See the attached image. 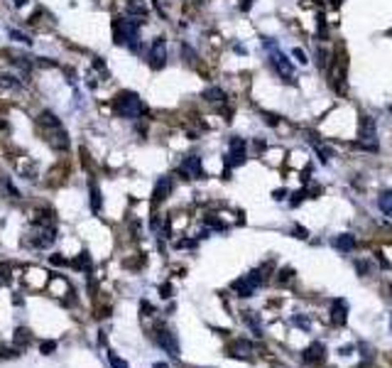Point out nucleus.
<instances>
[{
	"label": "nucleus",
	"mask_w": 392,
	"mask_h": 368,
	"mask_svg": "<svg viewBox=\"0 0 392 368\" xmlns=\"http://www.w3.org/2000/svg\"><path fill=\"white\" fill-rule=\"evenodd\" d=\"M155 368H167V363H155Z\"/></svg>",
	"instance_id": "nucleus-39"
},
{
	"label": "nucleus",
	"mask_w": 392,
	"mask_h": 368,
	"mask_svg": "<svg viewBox=\"0 0 392 368\" xmlns=\"http://www.w3.org/2000/svg\"><path fill=\"white\" fill-rule=\"evenodd\" d=\"M8 35L15 39V42H22V44H32V39L25 35V32H20V30H8Z\"/></svg>",
	"instance_id": "nucleus-24"
},
{
	"label": "nucleus",
	"mask_w": 392,
	"mask_h": 368,
	"mask_svg": "<svg viewBox=\"0 0 392 368\" xmlns=\"http://www.w3.org/2000/svg\"><path fill=\"white\" fill-rule=\"evenodd\" d=\"M319 37H321V39L326 37V18H323V15H319Z\"/></svg>",
	"instance_id": "nucleus-32"
},
{
	"label": "nucleus",
	"mask_w": 392,
	"mask_h": 368,
	"mask_svg": "<svg viewBox=\"0 0 392 368\" xmlns=\"http://www.w3.org/2000/svg\"><path fill=\"white\" fill-rule=\"evenodd\" d=\"M285 194H287V192H285V189H277V192H275V199H277V202H280V199H285Z\"/></svg>",
	"instance_id": "nucleus-37"
},
{
	"label": "nucleus",
	"mask_w": 392,
	"mask_h": 368,
	"mask_svg": "<svg viewBox=\"0 0 392 368\" xmlns=\"http://www.w3.org/2000/svg\"><path fill=\"white\" fill-rule=\"evenodd\" d=\"M292 277H294V270L292 268H282L280 270V282H289Z\"/></svg>",
	"instance_id": "nucleus-28"
},
{
	"label": "nucleus",
	"mask_w": 392,
	"mask_h": 368,
	"mask_svg": "<svg viewBox=\"0 0 392 368\" xmlns=\"http://www.w3.org/2000/svg\"><path fill=\"white\" fill-rule=\"evenodd\" d=\"M377 206H380V211H382L385 216H392V189H387V192L380 194Z\"/></svg>",
	"instance_id": "nucleus-20"
},
{
	"label": "nucleus",
	"mask_w": 392,
	"mask_h": 368,
	"mask_svg": "<svg viewBox=\"0 0 392 368\" xmlns=\"http://www.w3.org/2000/svg\"><path fill=\"white\" fill-rule=\"evenodd\" d=\"M346 317H348V304H346V299L343 297L334 299L331 302V322L336 327H341V324H346Z\"/></svg>",
	"instance_id": "nucleus-13"
},
{
	"label": "nucleus",
	"mask_w": 392,
	"mask_h": 368,
	"mask_svg": "<svg viewBox=\"0 0 392 368\" xmlns=\"http://www.w3.org/2000/svg\"><path fill=\"white\" fill-rule=\"evenodd\" d=\"M263 47L270 49V67L277 72V76L282 81H294V67H292V61L280 52V47L275 44V39L272 37H265L263 39Z\"/></svg>",
	"instance_id": "nucleus-4"
},
{
	"label": "nucleus",
	"mask_w": 392,
	"mask_h": 368,
	"mask_svg": "<svg viewBox=\"0 0 392 368\" xmlns=\"http://www.w3.org/2000/svg\"><path fill=\"white\" fill-rule=\"evenodd\" d=\"M160 292H162V297H172V285H162Z\"/></svg>",
	"instance_id": "nucleus-34"
},
{
	"label": "nucleus",
	"mask_w": 392,
	"mask_h": 368,
	"mask_svg": "<svg viewBox=\"0 0 392 368\" xmlns=\"http://www.w3.org/2000/svg\"><path fill=\"white\" fill-rule=\"evenodd\" d=\"M179 174L186 179H201L204 177V162L199 155H186L179 165Z\"/></svg>",
	"instance_id": "nucleus-9"
},
{
	"label": "nucleus",
	"mask_w": 392,
	"mask_h": 368,
	"mask_svg": "<svg viewBox=\"0 0 392 368\" xmlns=\"http://www.w3.org/2000/svg\"><path fill=\"white\" fill-rule=\"evenodd\" d=\"M292 56H294V59L299 61V64H306V61H309L306 52H304V49H299V47H294V49H292Z\"/></svg>",
	"instance_id": "nucleus-25"
},
{
	"label": "nucleus",
	"mask_w": 392,
	"mask_h": 368,
	"mask_svg": "<svg viewBox=\"0 0 392 368\" xmlns=\"http://www.w3.org/2000/svg\"><path fill=\"white\" fill-rule=\"evenodd\" d=\"M172 189H174V182H172V177H160L157 182H155V192H152V202L155 204H160V202H164L169 194H172Z\"/></svg>",
	"instance_id": "nucleus-12"
},
{
	"label": "nucleus",
	"mask_w": 392,
	"mask_h": 368,
	"mask_svg": "<svg viewBox=\"0 0 392 368\" xmlns=\"http://www.w3.org/2000/svg\"><path fill=\"white\" fill-rule=\"evenodd\" d=\"M140 27L143 20H133V18H115L113 20V39L115 44H125L133 52L140 49Z\"/></svg>",
	"instance_id": "nucleus-3"
},
{
	"label": "nucleus",
	"mask_w": 392,
	"mask_h": 368,
	"mask_svg": "<svg viewBox=\"0 0 392 368\" xmlns=\"http://www.w3.org/2000/svg\"><path fill=\"white\" fill-rule=\"evenodd\" d=\"M263 285V275H260V270H252V273H248L245 277H240V280H235L233 282V290L238 292V297H252V292Z\"/></svg>",
	"instance_id": "nucleus-8"
},
{
	"label": "nucleus",
	"mask_w": 392,
	"mask_h": 368,
	"mask_svg": "<svg viewBox=\"0 0 392 368\" xmlns=\"http://www.w3.org/2000/svg\"><path fill=\"white\" fill-rule=\"evenodd\" d=\"M263 120L270 123V126H277V123H280V115H275V113H263Z\"/></svg>",
	"instance_id": "nucleus-31"
},
{
	"label": "nucleus",
	"mask_w": 392,
	"mask_h": 368,
	"mask_svg": "<svg viewBox=\"0 0 392 368\" xmlns=\"http://www.w3.org/2000/svg\"><path fill=\"white\" fill-rule=\"evenodd\" d=\"M343 3V0H331V5H341Z\"/></svg>",
	"instance_id": "nucleus-40"
},
{
	"label": "nucleus",
	"mask_w": 392,
	"mask_h": 368,
	"mask_svg": "<svg viewBox=\"0 0 392 368\" xmlns=\"http://www.w3.org/2000/svg\"><path fill=\"white\" fill-rule=\"evenodd\" d=\"M206 101H211V103H223L228 96H226V91L221 89V86H209V89H204V93H201Z\"/></svg>",
	"instance_id": "nucleus-18"
},
{
	"label": "nucleus",
	"mask_w": 392,
	"mask_h": 368,
	"mask_svg": "<svg viewBox=\"0 0 392 368\" xmlns=\"http://www.w3.org/2000/svg\"><path fill=\"white\" fill-rule=\"evenodd\" d=\"M243 319H245V324L255 331V336H263V327H260V319H257V314H255V312H245V314H243Z\"/></svg>",
	"instance_id": "nucleus-21"
},
{
	"label": "nucleus",
	"mask_w": 392,
	"mask_h": 368,
	"mask_svg": "<svg viewBox=\"0 0 392 368\" xmlns=\"http://www.w3.org/2000/svg\"><path fill=\"white\" fill-rule=\"evenodd\" d=\"M360 150L365 152H377V128H375V120L373 115H363L360 118V133H358V143Z\"/></svg>",
	"instance_id": "nucleus-5"
},
{
	"label": "nucleus",
	"mask_w": 392,
	"mask_h": 368,
	"mask_svg": "<svg viewBox=\"0 0 392 368\" xmlns=\"http://www.w3.org/2000/svg\"><path fill=\"white\" fill-rule=\"evenodd\" d=\"M294 324H297V327H302V329H306V331H309V327H311V324H309V319H302V317H294Z\"/></svg>",
	"instance_id": "nucleus-33"
},
{
	"label": "nucleus",
	"mask_w": 392,
	"mask_h": 368,
	"mask_svg": "<svg viewBox=\"0 0 392 368\" xmlns=\"http://www.w3.org/2000/svg\"><path fill=\"white\" fill-rule=\"evenodd\" d=\"M0 89L5 91H20L22 89V79L15 74H0Z\"/></svg>",
	"instance_id": "nucleus-16"
},
{
	"label": "nucleus",
	"mask_w": 392,
	"mask_h": 368,
	"mask_svg": "<svg viewBox=\"0 0 392 368\" xmlns=\"http://www.w3.org/2000/svg\"><path fill=\"white\" fill-rule=\"evenodd\" d=\"M113 110H115L118 118L140 120L147 113V106L140 98V93H135V91H118L115 98H113Z\"/></svg>",
	"instance_id": "nucleus-2"
},
{
	"label": "nucleus",
	"mask_w": 392,
	"mask_h": 368,
	"mask_svg": "<svg viewBox=\"0 0 392 368\" xmlns=\"http://www.w3.org/2000/svg\"><path fill=\"white\" fill-rule=\"evenodd\" d=\"M76 268H91V258H89V253H81L79 258H76V263H74Z\"/></svg>",
	"instance_id": "nucleus-27"
},
{
	"label": "nucleus",
	"mask_w": 392,
	"mask_h": 368,
	"mask_svg": "<svg viewBox=\"0 0 392 368\" xmlns=\"http://www.w3.org/2000/svg\"><path fill=\"white\" fill-rule=\"evenodd\" d=\"M56 351V341H42V353H54Z\"/></svg>",
	"instance_id": "nucleus-30"
},
{
	"label": "nucleus",
	"mask_w": 392,
	"mask_h": 368,
	"mask_svg": "<svg viewBox=\"0 0 392 368\" xmlns=\"http://www.w3.org/2000/svg\"><path fill=\"white\" fill-rule=\"evenodd\" d=\"M155 341H157L169 356H174V358L179 356V341H177V336H174L169 329H157V331H155Z\"/></svg>",
	"instance_id": "nucleus-11"
},
{
	"label": "nucleus",
	"mask_w": 392,
	"mask_h": 368,
	"mask_svg": "<svg viewBox=\"0 0 392 368\" xmlns=\"http://www.w3.org/2000/svg\"><path fill=\"white\" fill-rule=\"evenodd\" d=\"M252 8V0H243V3H240V10L245 13V10H250Z\"/></svg>",
	"instance_id": "nucleus-35"
},
{
	"label": "nucleus",
	"mask_w": 392,
	"mask_h": 368,
	"mask_svg": "<svg viewBox=\"0 0 392 368\" xmlns=\"http://www.w3.org/2000/svg\"><path fill=\"white\" fill-rule=\"evenodd\" d=\"M52 263H54V265H64V258H59V256H52Z\"/></svg>",
	"instance_id": "nucleus-38"
},
{
	"label": "nucleus",
	"mask_w": 392,
	"mask_h": 368,
	"mask_svg": "<svg viewBox=\"0 0 392 368\" xmlns=\"http://www.w3.org/2000/svg\"><path fill=\"white\" fill-rule=\"evenodd\" d=\"M89 194H91V211L98 214L101 211V189H98V184L93 179L89 182Z\"/></svg>",
	"instance_id": "nucleus-19"
},
{
	"label": "nucleus",
	"mask_w": 392,
	"mask_h": 368,
	"mask_svg": "<svg viewBox=\"0 0 392 368\" xmlns=\"http://www.w3.org/2000/svg\"><path fill=\"white\" fill-rule=\"evenodd\" d=\"M15 334H18V336H15V341H18V344H22V341L27 344V341H30V331H27V329H18Z\"/></svg>",
	"instance_id": "nucleus-29"
},
{
	"label": "nucleus",
	"mask_w": 392,
	"mask_h": 368,
	"mask_svg": "<svg viewBox=\"0 0 392 368\" xmlns=\"http://www.w3.org/2000/svg\"><path fill=\"white\" fill-rule=\"evenodd\" d=\"M252 351V344L248 341V339H238V341H233L231 346H228V353L231 356H248Z\"/></svg>",
	"instance_id": "nucleus-17"
},
{
	"label": "nucleus",
	"mask_w": 392,
	"mask_h": 368,
	"mask_svg": "<svg viewBox=\"0 0 392 368\" xmlns=\"http://www.w3.org/2000/svg\"><path fill=\"white\" fill-rule=\"evenodd\" d=\"M334 248L341 251V253H351V251L356 248L353 233H341V236H336V238H334Z\"/></svg>",
	"instance_id": "nucleus-14"
},
{
	"label": "nucleus",
	"mask_w": 392,
	"mask_h": 368,
	"mask_svg": "<svg viewBox=\"0 0 392 368\" xmlns=\"http://www.w3.org/2000/svg\"><path fill=\"white\" fill-rule=\"evenodd\" d=\"M181 56H184L186 64H196V52H194V47H189L186 42L181 44Z\"/></svg>",
	"instance_id": "nucleus-23"
},
{
	"label": "nucleus",
	"mask_w": 392,
	"mask_h": 368,
	"mask_svg": "<svg viewBox=\"0 0 392 368\" xmlns=\"http://www.w3.org/2000/svg\"><path fill=\"white\" fill-rule=\"evenodd\" d=\"M127 15L145 18V15H147V5H145V3H140V0H130V3H127Z\"/></svg>",
	"instance_id": "nucleus-22"
},
{
	"label": "nucleus",
	"mask_w": 392,
	"mask_h": 368,
	"mask_svg": "<svg viewBox=\"0 0 392 368\" xmlns=\"http://www.w3.org/2000/svg\"><path fill=\"white\" fill-rule=\"evenodd\" d=\"M245 157H248V143H245L240 135H233V138L228 140V155H226L228 169H226V174L231 172V167H240V165L245 162Z\"/></svg>",
	"instance_id": "nucleus-6"
},
{
	"label": "nucleus",
	"mask_w": 392,
	"mask_h": 368,
	"mask_svg": "<svg viewBox=\"0 0 392 368\" xmlns=\"http://www.w3.org/2000/svg\"><path fill=\"white\" fill-rule=\"evenodd\" d=\"M147 64H150V69H155V72L164 69V64H167V39H164V37H155V42L150 44Z\"/></svg>",
	"instance_id": "nucleus-7"
},
{
	"label": "nucleus",
	"mask_w": 392,
	"mask_h": 368,
	"mask_svg": "<svg viewBox=\"0 0 392 368\" xmlns=\"http://www.w3.org/2000/svg\"><path fill=\"white\" fill-rule=\"evenodd\" d=\"M108 361H110V366H113V368H127V361L118 358L115 353H108Z\"/></svg>",
	"instance_id": "nucleus-26"
},
{
	"label": "nucleus",
	"mask_w": 392,
	"mask_h": 368,
	"mask_svg": "<svg viewBox=\"0 0 392 368\" xmlns=\"http://www.w3.org/2000/svg\"><path fill=\"white\" fill-rule=\"evenodd\" d=\"M13 5H15V8H25L27 0H13Z\"/></svg>",
	"instance_id": "nucleus-36"
},
{
	"label": "nucleus",
	"mask_w": 392,
	"mask_h": 368,
	"mask_svg": "<svg viewBox=\"0 0 392 368\" xmlns=\"http://www.w3.org/2000/svg\"><path fill=\"white\" fill-rule=\"evenodd\" d=\"M323 353H326L323 344H321V341H314L311 346H306V349H304V361H306V363H316V361H321V358H323Z\"/></svg>",
	"instance_id": "nucleus-15"
},
{
	"label": "nucleus",
	"mask_w": 392,
	"mask_h": 368,
	"mask_svg": "<svg viewBox=\"0 0 392 368\" xmlns=\"http://www.w3.org/2000/svg\"><path fill=\"white\" fill-rule=\"evenodd\" d=\"M54 240H56V228L54 226H44V223H39V228L30 236V245H32V248H49Z\"/></svg>",
	"instance_id": "nucleus-10"
},
{
	"label": "nucleus",
	"mask_w": 392,
	"mask_h": 368,
	"mask_svg": "<svg viewBox=\"0 0 392 368\" xmlns=\"http://www.w3.org/2000/svg\"><path fill=\"white\" fill-rule=\"evenodd\" d=\"M37 126H39V130H42V135H44V140L52 150H56V152L69 150V133H67L61 118L54 110H42L37 115Z\"/></svg>",
	"instance_id": "nucleus-1"
}]
</instances>
